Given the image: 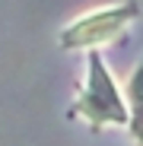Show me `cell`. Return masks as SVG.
Listing matches in <instances>:
<instances>
[{"label": "cell", "instance_id": "cell-1", "mask_svg": "<svg viewBox=\"0 0 143 146\" xmlns=\"http://www.w3.org/2000/svg\"><path fill=\"white\" fill-rule=\"evenodd\" d=\"M73 114H80L89 127H105V124H127L130 108L124 95L118 92L111 73L105 67V57L92 51L86 60V83L80 89V99L73 105Z\"/></svg>", "mask_w": 143, "mask_h": 146}, {"label": "cell", "instance_id": "cell-2", "mask_svg": "<svg viewBox=\"0 0 143 146\" xmlns=\"http://www.w3.org/2000/svg\"><path fill=\"white\" fill-rule=\"evenodd\" d=\"M140 13L137 3H121V7H105L92 16H83L73 22V29L61 35V44H99V41H108L121 32L127 22Z\"/></svg>", "mask_w": 143, "mask_h": 146}, {"label": "cell", "instance_id": "cell-3", "mask_svg": "<svg viewBox=\"0 0 143 146\" xmlns=\"http://www.w3.org/2000/svg\"><path fill=\"white\" fill-rule=\"evenodd\" d=\"M127 108H130V137L137 146H143V60L137 64V70L130 73V83H127Z\"/></svg>", "mask_w": 143, "mask_h": 146}]
</instances>
